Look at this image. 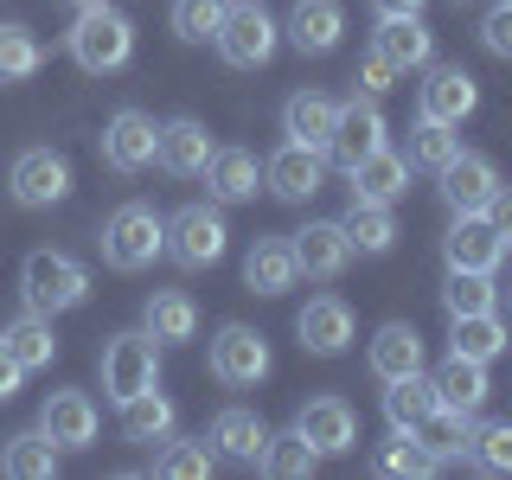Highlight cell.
Masks as SVG:
<instances>
[{
  "label": "cell",
  "mask_w": 512,
  "mask_h": 480,
  "mask_svg": "<svg viewBox=\"0 0 512 480\" xmlns=\"http://www.w3.org/2000/svg\"><path fill=\"white\" fill-rule=\"evenodd\" d=\"M64 45H71V58L84 64L90 77H109L135 58V26H128V13H116L109 0H96V7H77Z\"/></svg>",
  "instance_id": "1"
},
{
  "label": "cell",
  "mask_w": 512,
  "mask_h": 480,
  "mask_svg": "<svg viewBox=\"0 0 512 480\" xmlns=\"http://www.w3.org/2000/svg\"><path fill=\"white\" fill-rule=\"evenodd\" d=\"M20 295H26L32 314L52 320V314L84 308V301H90V276H84V263L64 256V250H32L20 263Z\"/></svg>",
  "instance_id": "2"
},
{
  "label": "cell",
  "mask_w": 512,
  "mask_h": 480,
  "mask_svg": "<svg viewBox=\"0 0 512 480\" xmlns=\"http://www.w3.org/2000/svg\"><path fill=\"white\" fill-rule=\"evenodd\" d=\"M160 250H167V218H160L154 205H116V212H109V224H103V263L109 269L135 276Z\"/></svg>",
  "instance_id": "3"
},
{
  "label": "cell",
  "mask_w": 512,
  "mask_h": 480,
  "mask_svg": "<svg viewBox=\"0 0 512 480\" xmlns=\"http://www.w3.org/2000/svg\"><path fill=\"white\" fill-rule=\"evenodd\" d=\"M160 384V340L148 327L141 333H116V340L103 346V391H109V404H128V397H141V391H154Z\"/></svg>",
  "instance_id": "4"
},
{
  "label": "cell",
  "mask_w": 512,
  "mask_h": 480,
  "mask_svg": "<svg viewBox=\"0 0 512 480\" xmlns=\"http://www.w3.org/2000/svg\"><path fill=\"white\" fill-rule=\"evenodd\" d=\"M218 58L224 64H237V71H256V64H269L276 58V45H282V26L269 20L256 0H231V13H224V26H218Z\"/></svg>",
  "instance_id": "5"
},
{
  "label": "cell",
  "mask_w": 512,
  "mask_h": 480,
  "mask_svg": "<svg viewBox=\"0 0 512 480\" xmlns=\"http://www.w3.org/2000/svg\"><path fill=\"white\" fill-rule=\"evenodd\" d=\"M224 244H231V231H224V212L218 205H186V212L167 218V256L180 269H212Z\"/></svg>",
  "instance_id": "6"
},
{
  "label": "cell",
  "mask_w": 512,
  "mask_h": 480,
  "mask_svg": "<svg viewBox=\"0 0 512 480\" xmlns=\"http://www.w3.org/2000/svg\"><path fill=\"white\" fill-rule=\"evenodd\" d=\"M384 148V109H378V96H352V103H340V122H333V135H327V160L340 173H352L365 154H378Z\"/></svg>",
  "instance_id": "7"
},
{
  "label": "cell",
  "mask_w": 512,
  "mask_h": 480,
  "mask_svg": "<svg viewBox=\"0 0 512 480\" xmlns=\"http://www.w3.org/2000/svg\"><path fill=\"white\" fill-rule=\"evenodd\" d=\"M154 154H160V122L148 109H116L103 122V167L141 173V167H154Z\"/></svg>",
  "instance_id": "8"
},
{
  "label": "cell",
  "mask_w": 512,
  "mask_h": 480,
  "mask_svg": "<svg viewBox=\"0 0 512 480\" xmlns=\"http://www.w3.org/2000/svg\"><path fill=\"white\" fill-rule=\"evenodd\" d=\"M212 378L231 384V391H244V384H263L269 378V340L256 327H218L212 340Z\"/></svg>",
  "instance_id": "9"
},
{
  "label": "cell",
  "mask_w": 512,
  "mask_h": 480,
  "mask_svg": "<svg viewBox=\"0 0 512 480\" xmlns=\"http://www.w3.org/2000/svg\"><path fill=\"white\" fill-rule=\"evenodd\" d=\"M7 186H13V199H20V205L45 212V205H58L64 192H71V160H64L58 148H26V154H13Z\"/></svg>",
  "instance_id": "10"
},
{
  "label": "cell",
  "mask_w": 512,
  "mask_h": 480,
  "mask_svg": "<svg viewBox=\"0 0 512 480\" xmlns=\"http://www.w3.org/2000/svg\"><path fill=\"white\" fill-rule=\"evenodd\" d=\"M423 90H416V109H423L429 122H448V128H461L474 116V103H480V90H474V77L461 71V64H436L429 58L423 64Z\"/></svg>",
  "instance_id": "11"
},
{
  "label": "cell",
  "mask_w": 512,
  "mask_h": 480,
  "mask_svg": "<svg viewBox=\"0 0 512 480\" xmlns=\"http://www.w3.org/2000/svg\"><path fill=\"white\" fill-rule=\"evenodd\" d=\"M320 180H327V154H320V148H301V141H282V148L263 160V186L276 192V199H288V205L314 199Z\"/></svg>",
  "instance_id": "12"
},
{
  "label": "cell",
  "mask_w": 512,
  "mask_h": 480,
  "mask_svg": "<svg viewBox=\"0 0 512 480\" xmlns=\"http://www.w3.org/2000/svg\"><path fill=\"white\" fill-rule=\"evenodd\" d=\"M372 52L391 71H423L436 58V32L423 26V13H384V26L372 32Z\"/></svg>",
  "instance_id": "13"
},
{
  "label": "cell",
  "mask_w": 512,
  "mask_h": 480,
  "mask_svg": "<svg viewBox=\"0 0 512 480\" xmlns=\"http://www.w3.org/2000/svg\"><path fill=\"white\" fill-rule=\"evenodd\" d=\"M295 429L320 448V455H346V448H359V410H352L346 397H308L301 416H295Z\"/></svg>",
  "instance_id": "14"
},
{
  "label": "cell",
  "mask_w": 512,
  "mask_h": 480,
  "mask_svg": "<svg viewBox=\"0 0 512 480\" xmlns=\"http://www.w3.org/2000/svg\"><path fill=\"white\" fill-rule=\"evenodd\" d=\"M442 256H448V269H480V276H493V269L506 263V244L493 237V224L480 212H455V224H448V237H442Z\"/></svg>",
  "instance_id": "15"
},
{
  "label": "cell",
  "mask_w": 512,
  "mask_h": 480,
  "mask_svg": "<svg viewBox=\"0 0 512 480\" xmlns=\"http://www.w3.org/2000/svg\"><path fill=\"white\" fill-rule=\"evenodd\" d=\"M436 180H442L448 212H487V199L500 192V167H493L487 154H468V148H461V154L436 173Z\"/></svg>",
  "instance_id": "16"
},
{
  "label": "cell",
  "mask_w": 512,
  "mask_h": 480,
  "mask_svg": "<svg viewBox=\"0 0 512 480\" xmlns=\"http://www.w3.org/2000/svg\"><path fill=\"white\" fill-rule=\"evenodd\" d=\"M295 333H301V346H308L314 359H340L352 346V308L340 295H314L308 308L295 314Z\"/></svg>",
  "instance_id": "17"
},
{
  "label": "cell",
  "mask_w": 512,
  "mask_h": 480,
  "mask_svg": "<svg viewBox=\"0 0 512 480\" xmlns=\"http://www.w3.org/2000/svg\"><path fill=\"white\" fill-rule=\"evenodd\" d=\"M212 154H218V141H212V128L205 122H192V116H180V122H160V167L167 173H180V180H199L205 167H212Z\"/></svg>",
  "instance_id": "18"
},
{
  "label": "cell",
  "mask_w": 512,
  "mask_h": 480,
  "mask_svg": "<svg viewBox=\"0 0 512 480\" xmlns=\"http://www.w3.org/2000/svg\"><path fill=\"white\" fill-rule=\"evenodd\" d=\"M288 244H295V263H301V276H308V282H333V276H340V269L352 263L346 231H340V224H327V218L301 224Z\"/></svg>",
  "instance_id": "19"
},
{
  "label": "cell",
  "mask_w": 512,
  "mask_h": 480,
  "mask_svg": "<svg viewBox=\"0 0 512 480\" xmlns=\"http://www.w3.org/2000/svg\"><path fill=\"white\" fill-rule=\"evenodd\" d=\"M282 32L301 58H327L346 32V13H340V0H295V13H288Z\"/></svg>",
  "instance_id": "20"
},
{
  "label": "cell",
  "mask_w": 512,
  "mask_h": 480,
  "mask_svg": "<svg viewBox=\"0 0 512 480\" xmlns=\"http://www.w3.org/2000/svg\"><path fill=\"white\" fill-rule=\"evenodd\" d=\"M295 282H301L295 244H288V237H256L250 256H244V288L250 295H288Z\"/></svg>",
  "instance_id": "21"
},
{
  "label": "cell",
  "mask_w": 512,
  "mask_h": 480,
  "mask_svg": "<svg viewBox=\"0 0 512 480\" xmlns=\"http://www.w3.org/2000/svg\"><path fill=\"white\" fill-rule=\"evenodd\" d=\"M39 429L52 436L58 448H90L96 442V404L84 391H52L39 410Z\"/></svg>",
  "instance_id": "22"
},
{
  "label": "cell",
  "mask_w": 512,
  "mask_h": 480,
  "mask_svg": "<svg viewBox=\"0 0 512 480\" xmlns=\"http://www.w3.org/2000/svg\"><path fill=\"white\" fill-rule=\"evenodd\" d=\"M205 442H212L224 461H244V468H256V455H263V442H269V423L256 410L231 404V410L212 416V436H205Z\"/></svg>",
  "instance_id": "23"
},
{
  "label": "cell",
  "mask_w": 512,
  "mask_h": 480,
  "mask_svg": "<svg viewBox=\"0 0 512 480\" xmlns=\"http://www.w3.org/2000/svg\"><path fill=\"white\" fill-rule=\"evenodd\" d=\"M352 180V199H372V205H397L410 192V160L404 154H391V148H378V154H365L359 167L346 173Z\"/></svg>",
  "instance_id": "24"
},
{
  "label": "cell",
  "mask_w": 512,
  "mask_h": 480,
  "mask_svg": "<svg viewBox=\"0 0 512 480\" xmlns=\"http://www.w3.org/2000/svg\"><path fill=\"white\" fill-rule=\"evenodd\" d=\"M436 378V404H448V410H461V416H480V404H487V365L480 359H461V352H448L442 359V372H429Z\"/></svg>",
  "instance_id": "25"
},
{
  "label": "cell",
  "mask_w": 512,
  "mask_h": 480,
  "mask_svg": "<svg viewBox=\"0 0 512 480\" xmlns=\"http://www.w3.org/2000/svg\"><path fill=\"white\" fill-rule=\"evenodd\" d=\"M333 122H340V103L320 96V90H295V96H288V109H282V135L301 141V148H320V154H327Z\"/></svg>",
  "instance_id": "26"
},
{
  "label": "cell",
  "mask_w": 512,
  "mask_h": 480,
  "mask_svg": "<svg viewBox=\"0 0 512 480\" xmlns=\"http://www.w3.org/2000/svg\"><path fill=\"white\" fill-rule=\"evenodd\" d=\"M372 372H378L384 384L423 372V333H416L410 320H384V327L372 333Z\"/></svg>",
  "instance_id": "27"
},
{
  "label": "cell",
  "mask_w": 512,
  "mask_h": 480,
  "mask_svg": "<svg viewBox=\"0 0 512 480\" xmlns=\"http://www.w3.org/2000/svg\"><path fill=\"white\" fill-rule=\"evenodd\" d=\"M205 186H212L218 205H244V199H256V186H263V167H256L250 148H218L212 167H205Z\"/></svg>",
  "instance_id": "28"
},
{
  "label": "cell",
  "mask_w": 512,
  "mask_h": 480,
  "mask_svg": "<svg viewBox=\"0 0 512 480\" xmlns=\"http://www.w3.org/2000/svg\"><path fill=\"white\" fill-rule=\"evenodd\" d=\"M141 327H148L160 346H186L192 333H199V308H192V295H180V288H160L148 308H141Z\"/></svg>",
  "instance_id": "29"
},
{
  "label": "cell",
  "mask_w": 512,
  "mask_h": 480,
  "mask_svg": "<svg viewBox=\"0 0 512 480\" xmlns=\"http://www.w3.org/2000/svg\"><path fill=\"white\" fill-rule=\"evenodd\" d=\"M410 436H416V442H423L429 455H436L442 468H448V461H461V455H468V442H474V416H461V410L436 404V410L423 416V423L410 429Z\"/></svg>",
  "instance_id": "30"
},
{
  "label": "cell",
  "mask_w": 512,
  "mask_h": 480,
  "mask_svg": "<svg viewBox=\"0 0 512 480\" xmlns=\"http://www.w3.org/2000/svg\"><path fill=\"white\" fill-rule=\"evenodd\" d=\"M340 231H346L352 256H384V250L397 244V218H391V205H372V199H352V212L340 218Z\"/></svg>",
  "instance_id": "31"
},
{
  "label": "cell",
  "mask_w": 512,
  "mask_h": 480,
  "mask_svg": "<svg viewBox=\"0 0 512 480\" xmlns=\"http://www.w3.org/2000/svg\"><path fill=\"white\" fill-rule=\"evenodd\" d=\"M448 352H461V359H480V365H487V359H500V352H506V320L500 314H455V320H448Z\"/></svg>",
  "instance_id": "32"
},
{
  "label": "cell",
  "mask_w": 512,
  "mask_h": 480,
  "mask_svg": "<svg viewBox=\"0 0 512 480\" xmlns=\"http://www.w3.org/2000/svg\"><path fill=\"white\" fill-rule=\"evenodd\" d=\"M0 346H7L13 359H20V372H45V365L58 359V333H52V320H45V314H32V308H26L20 320H13L7 333H0Z\"/></svg>",
  "instance_id": "33"
},
{
  "label": "cell",
  "mask_w": 512,
  "mask_h": 480,
  "mask_svg": "<svg viewBox=\"0 0 512 480\" xmlns=\"http://www.w3.org/2000/svg\"><path fill=\"white\" fill-rule=\"evenodd\" d=\"M0 468L20 474V480H52L58 474V442L45 436V429H20V436H7V448H0Z\"/></svg>",
  "instance_id": "34"
},
{
  "label": "cell",
  "mask_w": 512,
  "mask_h": 480,
  "mask_svg": "<svg viewBox=\"0 0 512 480\" xmlns=\"http://www.w3.org/2000/svg\"><path fill=\"white\" fill-rule=\"evenodd\" d=\"M256 468L263 474H276V480H308L320 468V448L301 436V429H282V436H269L263 442V455H256Z\"/></svg>",
  "instance_id": "35"
},
{
  "label": "cell",
  "mask_w": 512,
  "mask_h": 480,
  "mask_svg": "<svg viewBox=\"0 0 512 480\" xmlns=\"http://www.w3.org/2000/svg\"><path fill=\"white\" fill-rule=\"evenodd\" d=\"M429 410H436V378L429 372H410V378L384 384V416H391V429H416Z\"/></svg>",
  "instance_id": "36"
},
{
  "label": "cell",
  "mask_w": 512,
  "mask_h": 480,
  "mask_svg": "<svg viewBox=\"0 0 512 480\" xmlns=\"http://www.w3.org/2000/svg\"><path fill=\"white\" fill-rule=\"evenodd\" d=\"M122 436H128V442H167V436H173V404L160 397V384L122 404Z\"/></svg>",
  "instance_id": "37"
},
{
  "label": "cell",
  "mask_w": 512,
  "mask_h": 480,
  "mask_svg": "<svg viewBox=\"0 0 512 480\" xmlns=\"http://www.w3.org/2000/svg\"><path fill=\"white\" fill-rule=\"evenodd\" d=\"M455 154H461V135H455V128H448V122H429V116H416V128H410V148H404L410 167L442 173Z\"/></svg>",
  "instance_id": "38"
},
{
  "label": "cell",
  "mask_w": 512,
  "mask_h": 480,
  "mask_svg": "<svg viewBox=\"0 0 512 480\" xmlns=\"http://www.w3.org/2000/svg\"><path fill=\"white\" fill-rule=\"evenodd\" d=\"M442 308H448V320L455 314H487V308H500V282L480 276V269H448Z\"/></svg>",
  "instance_id": "39"
},
{
  "label": "cell",
  "mask_w": 512,
  "mask_h": 480,
  "mask_svg": "<svg viewBox=\"0 0 512 480\" xmlns=\"http://www.w3.org/2000/svg\"><path fill=\"white\" fill-rule=\"evenodd\" d=\"M39 39H32L26 26H0V84H26V77H39Z\"/></svg>",
  "instance_id": "40"
},
{
  "label": "cell",
  "mask_w": 512,
  "mask_h": 480,
  "mask_svg": "<svg viewBox=\"0 0 512 480\" xmlns=\"http://www.w3.org/2000/svg\"><path fill=\"white\" fill-rule=\"evenodd\" d=\"M224 13H231V0H173V32L186 45H205V39H218Z\"/></svg>",
  "instance_id": "41"
},
{
  "label": "cell",
  "mask_w": 512,
  "mask_h": 480,
  "mask_svg": "<svg viewBox=\"0 0 512 480\" xmlns=\"http://www.w3.org/2000/svg\"><path fill=\"white\" fill-rule=\"evenodd\" d=\"M154 468L167 474V480H205V474L218 468V448H212V442H173V436H167V448H160Z\"/></svg>",
  "instance_id": "42"
},
{
  "label": "cell",
  "mask_w": 512,
  "mask_h": 480,
  "mask_svg": "<svg viewBox=\"0 0 512 480\" xmlns=\"http://www.w3.org/2000/svg\"><path fill=\"white\" fill-rule=\"evenodd\" d=\"M378 474H416V480H429V474H442V461L429 455L410 429H397V442H384V455H378Z\"/></svg>",
  "instance_id": "43"
},
{
  "label": "cell",
  "mask_w": 512,
  "mask_h": 480,
  "mask_svg": "<svg viewBox=\"0 0 512 480\" xmlns=\"http://www.w3.org/2000/svg\"><path fill=\"white\" fill-rule=\"evenodd\" d=\"M468 461L487 474H512V423H480L468 442Z\"/></svg>",
  "instance_id": "44"
},
{
  "label": "cell",
  "mask_w": 512,
  "mask_h": 480,
  "mask_svg": "<svg viewBox=\"0 0 512 480\" xmlns=\"http://www.w3.org/2000/svg\"><path fill=\"white\" fill-rule=\"evenodd\" d=\"M480 45H487L493 58H512V0L487 7V20H480Z\"/></svg>",
  "instance_id": "45"
},
{
  "label": "cell",
  "mask_w": 512,
  "mask_h": 480,
  "mask_svg": "<svg viewBox=\"0 0 512 480\" xmlns=\"http://www.w3.org/2000/svg\"><path fill=\"white\" fill-rule=\"evenodd\" d=\"M480 218L493 224V237H500V244H512V186H500V192H493V199H487V212H480Z\"/></svg>",
  "instance_id": "46"
},
{
  "label": "cell",
  "mask_w": 512,
  "mask_h": 480,
  "mask_svg": "<svg viewBox=\"0 0 512 480\" xmlns=\"http://www.w3.org/2000/svg\"><path fill=\"white\" fill-rule=\"evenodd\" d=\"M391 84H397V71H391V64H384L378 52H372V58L359 64V90H365V96H384Z\"/></svg>",
  "instance_id": "47"
},
{
  "label": "cell",
  "mask_w": 512,
  "mask_h": 480,
  "mask_svg": "<svg viewBox=\"0 0 512 480\" xmlns=\"http://www.w3.org/2000/svg\"><path fill=\"white\" fill-rule=\"evenodd\" d=\"M20 378H26V372H20V359H13V352L0 346V404H7V397L20 391Z\"/></svg>",
  "instance_id": "48"
},
{
  "label": "cell",
  "mask_w": 512,
  "mask_h": 480,
  "mask_svg": "<svg viewBox=\"0 0 512 480\" xmlns=\"http://www.w3.org/2000/svg\"><path fill=\"white\" fill-rule=\"evenodd\" d=\"M372 7H378V20H384V13H423L429 0H372Z\"/></svg>",
  "instance_id": "49"
},
{
  "label": "cell",
  "mask_w": 512,
  "mask_h": 480,
  "mask_svg": "<svg viewBox=\"0 0 512 480\" xmlns=\"http://www.w3.org/2000/svg\"><path fill=\"white\" fill-rule=\"evenodd\" d=\"M71 7H96V0H71Z\"/></svg>",
  "instance_id": "50"
},
{
  "label": "cell",
  "mask_w": 512,
  "mask_h": 480,
  "mask_svg": "<svg viewBox=\"0 0 512 480\" xmlns=\"http://www.w3.org/2000/svg\"><path fill=\"white\" fill-rule=\"evenodd\" d=\"M506 301H512V282H506Z\"/></svg>",
  "instance_id": "51"
},
{
  "label": "cell",
  "mask_w": 512,
  "mask_h": 480,
  "mask_svg": "<svg viewBox=\"0 0 512 480\" xmlns=\"http://www.w3.org/2000/svg\"><path fill=\"white\" fill-rule=\"evenodd\" d=\"M455 7H468V0H455Z\"/></svg>",
  "instance_id": "52"
}]
</instances>
